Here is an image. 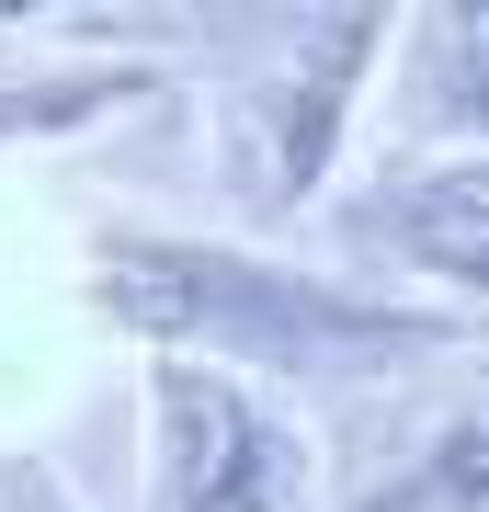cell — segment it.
Segmentation results:
<instances>
[{
    "instance_id": "obj_4",
    "label": "cell",
    "mask_w": 489,
    "mask_h": 512,
    "mask_svg": "<svg viewBox=\"0 0 489 512\" xmlns=\"http://www.w3.org/2000/svg\"><path fill=\"white\" fill-rule=\"evenodd\" d=\"M353 239L376 262L433 296V308H489V148H455V160H399L387 183L353 194Z\"/></svg>"
},
{
    "instance_id": "obj_5",
    "label": "cell",
    "mask_w": 489,
    "mask_h": 512,
    "mask_svg": "<svg viewBox=\"0 0 489 512\" xmlns=\"http://www.w3.org/2000/svg\"><path fill=\"white\" fill-rule=\"evenodd\" d=\"M387 92H399V137L410 160H455V148H489V0H455V12H410L387 35Z\"/></svg>"
},
{
    "instance_id": "obj_1",
    "label": "cell",
    "mask_w": 489,
    "mask_h": 512,
    "mask_svg": "<svg viewBox=\"0 0 489 512\" xmlns=\"http://www.w3.org/2000/svg\"><path fill=\"white\" fill-rule=\"evenodd\" d=\"M80 308L126 330L137 353L228 365L251 387L285 376H387L421 353H467L478 319L433 308L410 285L330 274L308 251H273L251 228H160V217H91L80 228Z\"/></svg>"
},
{
    "instance_id": "obj_7",
    "label": "cell",
    "mask_w": 489,
    "mask_h": 512,
    "mask_svg": "<svg viewBox=\"0 0 489 512\" xmlns=\"http://www.w3.org/2000/svg\"><path fill=\"white\" fill-rule=\"evenodd\" d=\"M148 92H160L148 57H0V148L114 126V114H137Z\"/></svg>"
},
{
    "instance_id": "obj_2",
    "label": "cell",
    "mask_w": 489,
    "mask_h": 512,
    "mask_svg": "<svg viewBox=\"0 0 489 512\" xmlns=\"http://www.w3.org/2000/svg\"><path fill=\"white\" fill-rule=\"evenodd\" d=\"M137 433H148L137 512H330V456L285 387L137 353Z\"/></svg>"
},
{
    "instance_id": "obj_8",
    "label": "cell",
    "mask_w": 489,
    "mask_h": 512,
    "mask_svg": "<svg viewBox=\"0 0 489 512\" xmlns=\"http://www.w3.org/2000/svg\"><path fill=\"white\" fill-rule=\"evenodd\" d=\"M23 512H69V501H57V490H46V478H23Z\"/></svg>"
},
{
    "instance_id": "obj_6",
    "label": "cell",
    "mask_w": 489,
    "mask_h": 512,
    "mask_svg": "<svg viewBox=\"0 0 489 512\" xmlns=\"http://www.w3.org/2000/svg\"><path fill=\"white\" fill-rule=\"evenodd\" d=\"M342 512H489V342L467 353V376H455V399H433L399 433V456H387Z\"/></svg>"
},
{
    "instance_id": "obj_3",
    "label": "cell",
    "mask_w": 489,
    "mask_h": 512,
    "mask_svg": "<svg viewBox=\"0 0 489 512\" xmlns=\"http://www.w3.org/2000/svg\"><path fill=\"white\" fill-rule=\"evenodd\" d=\"M387 35H399L387 12H296V23H273V57L251 80V183H239L262 228H296L330 194V171L353 148V114H364V92L387 69Z\"/></svg>"
}]
</instances>
